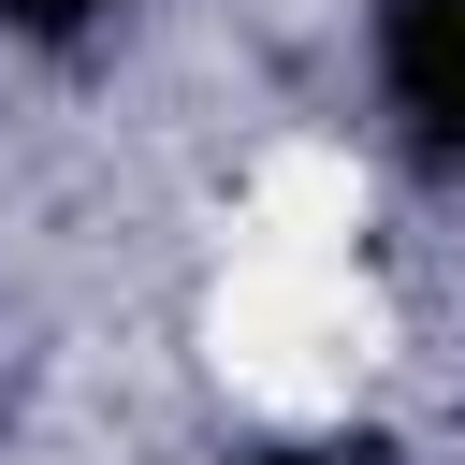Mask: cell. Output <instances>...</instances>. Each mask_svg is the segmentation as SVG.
<instances>
[{
    "label": "cell",
    "mask_w": 465,
    "mask_h": 465,
    "mask_svg": "<svg viewBox=\"0 0 465 465\" xmlns=\"http://www.w3.org/2000/svg\"><path fill=\"white\" fill-rule=\"evenodd\" d=\"M378 291L349 276V262H291V247H232V276H218V305H203V349H218V378L247 392V407H276V421H320V407H349L363 378H378Z\"/></svg>",
    "instance_id": "1"
},
{
    "label": "cell",
    "mask_w": 465,
    "mask_h": 465,
    "mask_svg": "<svg viewBox=\"0 0 465 465\" xmlns=\"http://www.w3.org/2000/svg\"><path fill=\"white\" fill-rule=\"evenodd\" d=\"M349 232H363V160H349V145H276V160L247 174V218H232V247L349 262Z\"/></svg>",
    "instance_id": "2"
}]
</instances>
